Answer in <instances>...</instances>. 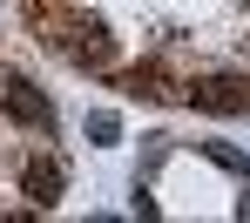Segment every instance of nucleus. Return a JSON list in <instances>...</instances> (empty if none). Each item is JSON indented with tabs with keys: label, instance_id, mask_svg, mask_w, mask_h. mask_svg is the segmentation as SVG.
<instances>
[{
	"label": "nucleus",
	"instance_id": "nucleus-2",
	"mask_svg": "<svg viewBox=\"0 0 250 223\" xmlns=\"http://www.w3.org/2000/svg\"><path fill=\"white\" fill-rule=\"evenodd\" d=\"M0 108L21 122V129L34 135H54V108H47V95L27 81V75H0Z\"/></svg>",
	"mask_w": 250,
	"mask_h": 223
},
{
	"label": "nucleus",
	"instance_id": "nucleus-6",
	"mask_svg": "<svg viewBox=\"0 0 250 223\" xmlns=\"http://www.w3.org/2000/svg\"><path fill=\"white\" fill-rule=\"evenodd\" d=\"M115 135H122V115H115V108H95V115H88V142H95V149H108Z\"/></svg>",
	"mask_w": 250,
	"mask_h": 223
},
{
	"label": "nucleus",
	"instance_id": "nucleus-7",
	"mask_svg": "<svg viewBox=\"0 0 250 223\" xmlns=\"http://www.w3.org/2000/svg\"><path fill=\"white\" fill-rule=\"evenodd\" d=\"M203 156L216 162V169H230V176H250V156H244V149H230V142H203Z\"/></svg>",
	"mask_w": 250,
	"mask_h": 223
},
{
	"label": "nucleus",
	"instance_id": "nucleus-5",
	"mask_svg": "<svg viewBox=\"0 0 250 223\" xmlns=\"http://www.w3.org/2000/svg\"><path fill=\"white\" fill-rule=\"evenodd\" d=\"M122 88H128V95H142V101H176V95H183V88L163 75V61H142V68H128V75H122Z\"/></svg>",
	"mask_w": 250,
	"mask_h": 223
},
{
	"label": "nucleus",
	"instance_id": "nucleus-3",
	"mask_svg": "<svg viewBox=\"0 0 250 223\" xmlns=\"http://www.w3.org/2000/svg\"><path fill=\"white\" fill-rule=\"evenodd\" d=\"M189 101L203 115H250V81L244 75H203V81H189Z\"/></svg>",
	"mask_w": 250,
	"mask_h": 223
},
{
	"label": "nucleus",
	"instance_id": "nucleus-1",
	"mask_svg": "<svg viewBox=\"0 0 250 223\" xmlns=\"http://www.w3.org/2000/svg\"><path fill=\"white\" fill-rule=\"evenodd\" d=\"M47 41L61 47L75 68H88V75L115 68V41H108V27H102V20H75V27H61V20H54V27H47Z\"/></svg>",
	"mask_w": 250,
	"mask_h": 223
},
{
	"label": "nucleus",
	"instance_id": "nucleus-4",
	"mask_svg": "<svg viewBox=\"0 0 250 223\" xmlns=\"http://www.w3.org/2000/svg\"><path fill=\"white\" fill-rule=\"evenodd\" d=\"M21 189L34 196V210H54V203H61V189H68V162H61L54 149H34V156H27V169H21Z\"/></svg>",
	"mask_w": 250,
	"mask_h": 223
}]
</instances>
